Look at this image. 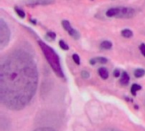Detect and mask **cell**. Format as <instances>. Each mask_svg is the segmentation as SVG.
Instances as JSON below:
<instances>
[{
	"label": "cell",
	"mask_w": 145,
	"mask_h": 131,
	"mask_svg": "<svg viewBox=\"0 0 145 131\" xmlns=\"http://www.w3.org/2000/svg\"><path fill=\"white\" fill-rule=\"evenodd\" d=\"M120 74H121V72H120V71H119L118 69H116V70L114 71V72H113V75H114V77H116V78L120 77Z\"/></svg>",
	"instance_id": "7402d4cb"
},
{
	"label": "cell",
	"mask_w": 145,
	"mask_h": 131,
	"mask_svg": "<svg viewBox=\"0 0 145 131\" xmlns=\"http://www.w3.org/2000/svg\"><path fill=\"white\" fill-rule=\"evenodd\" d=\"M14 9H15V12H16V14H18L19 17H20V18H25V14L22 9H19L17 7H15Z\"/></svg>",
	"instance_id": "9a60e30c"
},
{
	"label": "cell",
	"mask_w": 145,
	"mask_h": 131,
	"mask_svg": "<svg viewBox=\"0 0 145 131\" xmlns=\"http://www.w3.org/2000/svg\"><path fill=\"white\" fill-rule=\"evenodd\" d=\"M136 14V10L133 8L128 7H121L119 8V13L116 15V18L120 19H130Z\"/></svg>",
	"instance_id": "277c9868"
},
{
	"label": "cell",
	"mask_w": 145,
	"mask_h": 131,
	"mask_svg": "<svg viewBox=\"0 0 145 131\" xmlns=\"http://www.w3.org/2000/svg\"><path fill=\"white\" fill-rule=\"evenodd\" d=\"M38 71L33 54L20 47L11 50L0 65V101L7 108L20 111L36 94Z\"/></svg>",
	"instance_id": "6da1fadb"
},
{
	"label": "cell",
	"mask_w": 145,
	"mask_h": 131,
	"mask_svg": "<svg viewBox=\"0 0 145 131\" xmlns=\"http://www.w3.org/2000/svg\"><path fill=\"white\" fill-rule=\"evenodd\" d=\"M10 39V31L3 18L0 19V49H3Z\"/></svg>",
	"instance_id": "3957f363"
},
{
	"label": "cell",
	"mask_w": 145,
	"mask_h": 131,
	"mask_svg": "<svg viewBox=\"0 0 145 131\" xmlns=\"http://www.w3.org/2000/svg\"><path fill=\"white\" fill-rule=\"evenodd\" d=\"M95 60H96L97 63H99V64H102V65L106 64L108 62V60L105 57H96Z\"/></svg>",
	"instance_id": "e0dca14e"
},
{
	"label": "cell",
	"mask_w": 145,
	"mask_h": 131,
	"mask_svg": "<svg viewBox=\"0 0 145 131\" xmlns=\"http://www.w3.org/2000/svg\"><path fill=\"white\" fill-rule=\"evenodd\" d=\"M59 47H60L62 49H64V50H68V49H69L68 44H67L64 40H59Z\"/></svg>",
	"instance_id": "2e32d148"
},
{
	"label": "cell",
	"mask_w": 145,
	"mask_h": 131,
	"mask_svg": "<svg viewBox=\"0 0 145 131\" xmlns=\"http://www.w3.org/2000/svg\"><path fill=\"white\" fill-rule=\"evenodd\" d=\"M55 38H56V33L52 32V31H49L46 33V38L49 41H54L55 40Z\"/></svg>",
	"instance_id": "4fadbf2b"
},
{
	"label": "cell",
	"mask_w": 145,
	"mask_h": 131,
	"mask_svg": "<svg viewBox=\"0 0 145 131\" xmlns=\"http://www.w3.org/2000/svg\"><path fill=\"white\" fill-rule=\"evenodd\" d=\"M112 43L110 41H103L100 44V48L103 49H110L112 48Z\"/></svg>",
	"instance_id": "30bf717a"
},
{
	"label": "cell",
	"mask_w": 145,
	"mask_h": 131,
	"mask_svg": "<svg viewBox=\"0 0 145 131\" xmlns=\"http://www.w3.org/2000/svg\"><path fill=\"white\" fill-rule=\"evenodd\" d=\"M39 47L41 48L46 60L48 61V64L50 65L51 68L53 69V71L55 72V74L61 78H65L63 70L61 68V65H60V61H59V57L57 55V53L48 44H46L44 42H42V40H38L37 41Z\"/></svg>",
	"instance_id": "7a4b0ae2"
},
{
	"label": "cell",
	"mask_w": 145,
	"mask_h": 131,
	"mask_svg": "<svg viewBox=\"0 0 145 131\" xmlns=\"http://www.w3.org/2000/svg\"><path fill=\"white\" fill-rule=\"evenodd\" d=\"M72 59H73L74 62H75L76 65H80V62H81V61H80V56H79L77 54H74V55H72Z\"/></svg>",
	"instance_id": "ac0fdd59"
},
{
	"label": "cell",
	"mask_w": 145,
	"mask_h": 131,
	"mask_svg": "<svg viewBox=\"0 0 145 131\" xmlns=\"http://www.w3.org/2000/svg\"><path fill=\"white\" fill-rule=\"evenodd\" d=\"M62 26H63V27L65 28V30L74 38V39H79L80 38V33L78 32V31H76V29H74L72 26H71V23L68 21V20H62Z\"/></svg>",
	"instance_id": "5b68a950"
},
{
	"label": "cell",
	"mask_w": 145,
	"mask_h": 131,
	"mask_svg": "<svg viewBox=\"0 0 145 131\" xmlns=\"http://www.w3.org/2000/svg\"><path fill=\"white\" fill-rule=\"evenodd\" d=\"M54 3V0H26L25 4L28 6H36V5H47Z\"/></svg>",
	"instance_id": "8992f818"
},
{
	"label": "cell",
	"mask_w": 145,
	"mask_h": 131,
	"mask_svg": "<svg viewBox=\"0 0 145 131\" xmlns=\"http://www.w3.org/2000/svg\"><path fill=\"white\" fill-rule=\"evenodd\" d=\"M142 89V87L139 85V84H134L132 85V88H131V92H132V95H137V92L138 90H140Z\"/></svg>",
	"instance_id": "7c38bea8"
},
{
	"label": "cell",
	"mask_w": 145,
	"mask_h": 131,
	"mask_svg": "<svg viewBox=\"0 0 145 131\" xmlns=\"http://www.w3.org/2000/svg\"><path fill=\"white\" fill-rule=\"evenodd\" d=\"M121 35L126 38H130L133 36V32L130 29H123L121 31Z\"/></svg>",
	"instance_id": "8fae6325"
},
{
	"label": "cell",
	"mask_w": 145,
	"mask_h": 131,
	"mask_svg": "<svg viewBox=\"0 0 145 131\" xmlns=\"http://www.w3.org/2000/svg\"><path fill=\"white\" fill-rule=\"evenodd\" d=\"M102 131H120V130H116V129H114V128H105V129H104Z\"/></svg>",
	"instance_id": "603a6c76"
},
{
	"label": "cell",
	"mask_w": 145,
	"mask_h": 131,
	"mask_svg": "<svg viewBox=\"0 0 145 131\" xmlns=\"http://www.w3.org/2000/svg\"><path fill=\"white\" fill-rule=\"evenodd\" d=\"M145 74V70L144 69H141V68H138V69H136L135 70V72H134V76L138 78H142L143 76H144Z\"/></svg>",
	"instance_id": "5bb4252c"
},
{
	"label": "cell",
	"mask_w": 145,
	"mask_h": 131,
	"mask_svg": "<svg viewBox=\"0 0 145 131\" xmlns=\"http://www.w3.org/2000/svg\"><path fill=\"white\" fill-rule=\"evenodd\" d=\"M139 49L141 51V53L143 54V55L145 56V43H141L139 46Z\"/></svg>",
	"instance_id": "44dd1931"
},
{
	"label": "cell",
	"mask_w": 145,
	"mask_h": 131,
	"mask_svg": "<svg viewBox=\"0 0 145 131\" xmlns=\"http://www.w3.org/2000/svg\"><path fill=\"white\" fill-rule=\"evenodd\" d=\"M99 75L103 78V79H107L109 78V72L107 70V68L102 66L99 69Z\"/></svg>",
	"instance_id": "9c48e42d"
},
{
	"label": "cell",
	"mask_w": 145,
	"mask_h": 131,
	"mask_svg": "<svg viewBox=\"0 0 145 131\" xmlns=\"http://www.w3.org/2000/svg\"><path fill=\"white\" fill-rule=\"evenodd\" d=\"M81 74H82V77L83 78H85V79H87V78H88L90 77L89 72H87V71H82Z\"/></svg>",
	"instance_id": "ffe728a7"
},
{
	"label": "cell",
	"mask_w": 145,
	"mask_h": 131,
	"mask_svg": "<svg viewBox=\"0 0 145 131\" xmlns=\"http://www.w3.org/2000/svg\"><path fill=\"white\" fill-rule=\"evenodd\" d=\"M118 13H119V8H111L106 11L105 14L108 17H114V16L116 17Z\"/></svg>",
	"instance_id": "ba28073f"
},
{
	"label": "cell",
	"mask_w": 145,
	"mask_h": 131,
	"mask_svg": "<svg viewBox=\"0 0 145 131\" xmlns=\"http://www.w3.org/2000/svg\"><path fill=\"white\" fill-rule=\"evenodd\" d=\"M130 82V77L127 74V72H122L121 76V79H120V83L122 85H127Z\"/></svg>",
	"instance_id": "52a82bcc"
},
{
	"label": "cell",
	"mask_w": 145,
	"mask_h": 131,
	"mask_svg": "<svg viewBox=\"0 0 145 131\" xmlns=\"http://www.w3.org/2000/svg\"><path fill=\"white\" fill-rule=\"evenodd\" d=\"M97 62H96V60H95V58H93V59H91L90 60V64L91 65H95Z\"/></svg>",
	"instance_id": "cb8c5ba5"
},
{
	"label": "cell",
	"mask_w": 145,
	"mask_h": 131,
	"mask_svg": "<svg viewBox=\"0 0 145 131\" xmlns=\"http://www.w3.org/2000/svg\"><path fill=\"white\" fill-rule=\"evenodd\" d=\"M34 131H55L53 128H49V127H42V128H38L36 130Z\"/></svg>",
	"instance_id": "d6986e66"
}]
</instances>
